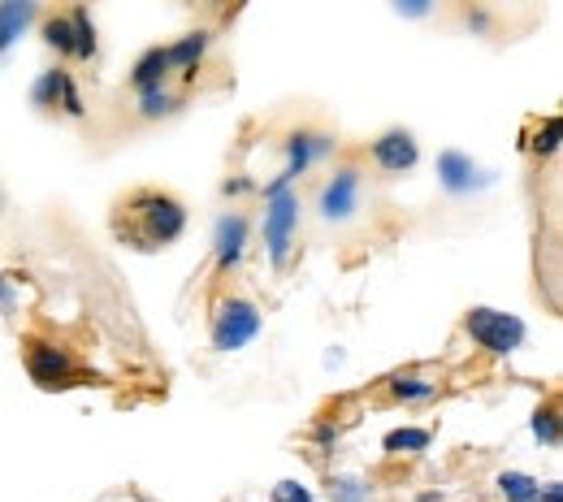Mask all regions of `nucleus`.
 Wrapping results in <instances>:
<instances>
[{"label":"nucleus","instance_id":"28","mask_svg":"<svg viewBox=\"0 0 563 502\" xmlns=\"http://www.w3.org/2000/svg\"><path fill=\"white\" fill-rule=\"evenodd\" d=\"M243 191H252V182H247V178H234V182H226V195H243Z\"/></svg>","mask_w":563,"mask_h":502},{"label":"nucleus","instance_id":"23","mask_svg":"<svg viewBox=\"0 0 563 502\" xmlns=\"http://www.w3.org/2000/svg\"><path fill=\"white\" fill-rule=\"evenodd\" d=\"M538 156H551L555 148H559V117H546V122L538 126V135H533V143H529Z\"/></svg>","mask_w":563,"mask_h":502},{"label":"nucleus","instance_id":"18","mask_svg":"<svg viewBox=\"0 0 563 502\" xmlns=\"http://www.w3.org/2000/svg\"><path fill=\"white\" fill-rule=\"evenodd\" d=\"M499 494L507 502H538V481L529 477V472H499Z\"/></svg>","mask_w":563,"mask_h":502},{"label":"nucleus","instance_id":"13","mask_svg":"<svg viewBox=\"0 0 563 502\" xmlns=\"http://www.w3.org/2000/svg\"><path fill=\"white\" fill-rule=\"evenodd\" d=\"M169 74H174V70H169V61H165V48H148V52H143V57L135 61V70H130V83H135V91L143 96V91L165 87Z\"/></svg>","mask_w":563,"mask_h":502},{"label":"nucleus","instance_id":"30","mask_svg":"<svg viewBox=\"0 0 563 502\" xmlns=\"http://www.w3.org/2000/svg\"><path fill=\"white\" fill-rule=\"evenodd\" d=\"M0 204H5V200H0Z\"/></svg>","mask_w":563,"mask_h":502},{"label":"nucleus","instance_id":"11","mask_svg":"<svg viewBox=\"0 0 563 502\" xmlns=\"http://www.w3.org/2000/svg\"><path fill=\"white\" fill-rule=\"evenodd\" d=\"M243 243H247V217L243 213H226L217 221V269L230 273L243 260Z\"/></svg>","mask_w":563,"mask_h":502},{"label":"nucleus","instance_id":"4","mask_svg":"<svg viewBox=\"0 0 563 502\" xmlns=\"http://www.w3.org/2000/svg\"><path fill=\"white\" fill-rule=\"evenodd\" d=\"M260 308L252 299H239V295H230V299H221L217 303V316H213V347L217 351H243L247 342H252L260 334Z\"/></svg>","mask_w":563,"mask_h":502},{"label":"nucleus","instance_id":"25","mask_svg":"<svg viewBox=\"0 0 563 502\" xmlns=\"http://www.w3.org/2000/svg\"><path fill=\"white\" fill-rule=\"evenodd\" d=\"M18 308V286H13V277L0 269V312H13Z\"/></svg>","mask_w":563,"mask_h":502},{"label":"nucleus","instance_id":"21","mask_svg":"<svg viewBox=\"0 0 563 502\" xmlns=\"http://www.w3.org/2000/svg\"><path fill=\"white\" fill-rule=\"evenodd\" d=\"M178 96L174 91H165V87H156V91H143L139 96V117H148V122H156V117H169V113H178Z\"/></svg>","mask_w":563,"mask_h":502},{"label":"nucleus","instance_id":"29","mask_svg":"<svg viewBox=\"0 0 563 502\" xmlns=\"http://www.w3.org/2000/svg\"><path fill=\"white\" fill-rule=\"evenodd\" d=\"M317 442H338V429L334 425H321L317 429Z\"/></svg>","mask_w":563,"mask_h":502},{"label":"nucleus","instance_id":"10","mask_svg":"<svg viewBox=\"0 0 563 502\" xmlns=\"http://www.w3.org/2000/svg\"><path fill=\"white\" fill-rule=\"evenodd\" d=\"M334 152V139L330 135H321V130H295L291 139H286V169L282 174L286 178H304L312 165L321 161V156H330Z\"/></svg>","mask_w":563,"mask_h":502},{"label":"nucleus","instance_id":"2","mask_svg":"<svg viewBox=\"0 0 563 502\" xmlns=\"http://www.w3.org/2000/svg\"><path fill=\"white\" fill-rule=\"evenodd\" d=\"M464 334L477 342V347H486L490 355H512L525 347V321H520L516 312H499V308H473L464 316Z\"/></svg>","mask_w":563,"mask_h":502},{"label":"nucleus","instance_id":"24","mask_svg":"<svg viewBox=\"0 0 563 502\" xmlns=\"http://www.w3.org/2000/svg\"><path fill=\"white\" fill-rule=\"evenodd\" d=\"M269 502H312V490L308 485H299V481H278L269 490Z\"/></svg>","mask_w":563,"mask_h":502},{"label":"nucleus","instance_id":"14","mask_svg":"<svg viewBox=\"0 0 563 502\" xmlns=\"http://www.w3.org/2000/svg\"><path fill=\"white\" fill-rule=\"evenodd\" d=\"M31 18H35L31 0H5V5H0V48H9L13 39L31 26Z\"/></svg>","mask_w":563,"mask_h":502},{"label":"nucleus","instance_id":"8","mask_svg":"<svg viewBox=\"0 0 563 502\" xmlns=\"http://www.w3.org/2000/svg\"><path fill=\"white\" fill-rule=\"evenodd\" d=\"M373 165L386 169V174H408V169H416V161H421V148H416V135L412 130H386L382 139H373Z\"/></svg>","mask_w":563,"mask_h":502},{"label":"nucleus","instance_id":"6","mask_svg":"<svg viewBox=\"0 0 563 502\" xmlns=\"http://www.w3.org/2000/svg\"><path fill=\"white\" fill-rule=\"evenodd\" d=\"M31 104H35V109H65L70 117L87 113V104H83V96H78L74 78L65 70H44V74H39L35 87H31Z\"/></svg>","mask_w":563,"mask_h":502},{"label":"nucleus","instance_id":"1","mask_svg":"<svg viewBox=\"0 0 563 502\" xmlns=\"http://www.w3.org/2000/svg\"><path fill=\"white\" fill-rule=\"evenodd\" d=\"M113 230H117V239L130 243L135 251H156V247H169L182 239V230H187V208L169 191H135L117 208Z\"/></svg>","mask_w":563,"mask_h":502},{"label":"nucleus","instance_id":"12","mask_svg":"<svg viewBox=\"0 0 563 502\" xmlns=\"http://www.w3.org/2000/svg\"><path fill=\"white\" fill-rule=\"evenodd\" d=\"M208 31H191V35H182L178 44H169L165 48V61H169V70H182V74H195V65H200V57L208 52Z\"/></svg>","mask_w":563,"mask_h":502},{"label":"nucleus","instance_id":"9","mask_svg":"<svg viewBox=\"0 0 563 502\" xmlns=\"http://www.w3.org/2000/svg\"><path fill=\"white\" fill-rule=\"evenodd\" d=\"M438 182L447 187L451 195H473L481 187H490L494 174H486V169L473 165V156L464 152H442L438 156Z\"/></svg>","mask_w":563,"mask_h":502},{"label":"nucleus","instance_id":"15","mask_svg":"<svg viewBox=\"0 0 563 502\" xmlns=\"http://www.w3.org/2000/svg\"><path fill=\"white\" fill-rule=\"evenodd\" d=\"M429 429H412V425H403V429H390L386 438H382V451L386 455H421L429 451Z\"/></svg>","mask_w":563,"mask_h":502},{"label":"nucleus","instance_id":"26","mask_svg":"<svg viewBox=\"0 0 563 502\" xmlns=\"http://www.w3.org/2000/svg\"><path fill=\"white\" fill-rule=\"evenodd\" d=\"M538 502H563V481H546V485H538Z\"/></svg>","mask_w":563,"mask_h":502},{"label":"nucleus","instance_id":"16","mask_svg":"<svg viewBox=\"0 0 563 502\" xmlns=\"http://www.w3.org/2000/svg\"><path fill=\"white\" fill-rule=\"evenodd\" d=\"M386 386L403 403H421V399H434V394H438V381H429L421 373H399V377H390Z\"/></svg>","mask_w":563,"mask_h":502},{"label":"nucleus","instance_id":"22","mask_svg":"<svg viewBox=\"0 0 563 502\" xmlns=\"http://www.w3.org/2000/svg\"><path fill=\"white\" fill-rule=\"evenodd\" d=\"M529 429H533V438H538L542 446H559V412H555V403L538 407L533 420H529Z\"/></svg>","mask_w":563,"mask_h":502},{"label":"nucleus","instance_id":"3","mask_svg":"<svg viewBox=\"0 0 563 502\" xmlns=\"http://www.w3.org/2000/svg\"><path fill=\"white\" fill-rule=\"evenodd\" d=\"M295 230H299V195L295 191L265 195V247H269L273 269H282V264L291 260Z\"/></svg>","mask_w":563,"mask_h":502},{"label":"nucleus","instance_id":"7","mask_svg":"<svg viewBox=\"0 0 563 502\" xmlns=\"http://www.w3.org/2000/svg\"><path fill=\"white\" fill-rule=\"evenodd\" d=\"M360 204V169L356 165H343L334 169V178L321 187V217L325 221H347Z\"/></svg>","mask_w":563,"mask_h":502},{"label":"nucleus","instance_id":"20","mask_svg":"<svg viewBox=\"0 0 563 502\" xmlns=\"http://www.w3.org/2000/svg\"><path fill=\"white\" fill-rule=\"evenodd\" d=\"M44 44L57 48L61 57H74V22H70V13H61V18H48L44 22Z\"/></svg>","mask_w":563,"mask_h":502},{"label":"nucleus","instance_id":"19","mask_svg":"<svg viewBox=\"0 0 563 502\" xmlns=\"http://www.w3.org/2000/svg\"><path fill=\"white\" fill-rule=\"evenodd\" d=\"M369 498H373V485L364 477H351V472L330 477V502H369Z\"/></svg>","mask_w":563,"mask_h":502},{"label":"nucleus","instance_id":"5","mask_svg":"<svg viewBox=\"0 0 563 502\" xmlns=\"http://www.w3.org/2000/svg\"><path fill=\"white\" fill-rule=\"evenodd\" d=\"M26 373H31L35 386L44 390H61V386H74L78 377V360L57 342H44V338H31L26 342Z\"/></svg>","mask_w":563,"mask_h":502},{"label":"nucleus","instance_id":"27","mask_svg":"<svg viewBox=\"0 0 563 502\" xmlns=\"http://www.w3.org/2000/svg\"><path fill=\"white\" fill-rule=\"evenodd\" d=\"M395 13H403V18H425V13H429V5H425V0H412V5H403V0H399V5H395Z\"/></svg>","mask_w":563,"mask_h":502},{"label":"nucleus","instance_id":"17","mask_svg":"<svg viewBox=\"0 0 563 502\" xmlns=\"http://www.w3.org/2000/svg\"><path fill=\"white\" fill-rule=\"evenodd\" d=\"M70 22H74V57L91 61L96 57V22H91L87 9H70Z\"/></svg>","mask_w":563,"mask_h":502}]
</instances>
